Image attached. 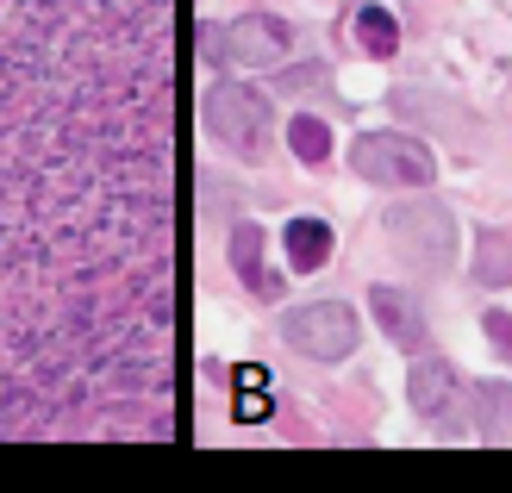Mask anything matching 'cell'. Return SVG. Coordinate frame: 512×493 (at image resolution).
Instances as JSON below:
<instances>
[{
    "label": "cell",
    "instance_id": "cell-4",
    "mask_svg": "<svg viewBox=\"0 0 512 493\" xmlns=\"http://www.w3.org/2000/svg\"><path fill=\"white\" fill-rule=\"evenodd\" d=\"M281 337H288V350L313 362H344L356 350V313L344 300H306L281 313Z\"/></svg>",
    "mask_w": 512,
    "mask_h": 493
},
{
    "label": "cell",
    "instance_id": "cell-5",
    "mask_svg": "<svg viewBox=\"0 0 512 493\" xmlns=\"http://www.w3.org/2000/svg\"><path fill=\"white\" fill-rule=\"evenodd\" d=\"M388 244H394L413 269H431V275H438V269L450 263V250H456L450 213H444V206H425V200L394 206V213H388Z\"/></svg>",
    "mask_w": 512,
    "mask_h": 493
},
{
    "label": "cell",
    "instance_id": "cell-12",
    "mask_svg": "<svg viewBox=\"0 0 512 493\" xmlns=\"http://www.w3.org/2000/svg\"><path fill=\"white\" fill-rule=\"evenodd\" d=\"M232 381H238V400H232V419H244V425H256V419H269V369H256V362H244V369H232Z\"/></svg>",
    "mask_w": 512,
    "mask_h": 493
},
{
    "label": "cell",
    "instance_id": "cell-7",
    "mask_svg": "<svg viewBox=\"0 0 512 493\" xmlns=\"http://www.w3.org/2000/svg\"><path fill=\"white\" fill-rule=\"evenodd\" d=\"M369 306H375V325L388 331L400 350H413V356L425 350V313H419V300H413V294L381 288V281H375V288H369Z\"/></svg>",
    "mask_w": 512,
    "mask_h": 493
},
{
    "label": "cell",
    "instance_id": "cell-11",
    "mask_svg": "<svg viewBox=\"0 0 512 493\" xmlns=\"http://www.w3.org/2000/svg\"><path fill=\"white\" fill-rule=\"evenodd\" d=\"M475 281L506 288L512 281V238L506 231H475Z\"/></svg>",
    "mask_w": 512,
    "mask_h": 493
},
{
    "label": "cell",
    "instance_id": "cell-10",
    "mask_svg": "<svg viewBox=\"0 0 512 493\" xmlns=\"http://www.w3.org/2000/svg\"><path fill=\"white\" fill-rule=\"evenodd\" d=\"M232 269L244 275L250 294H275V288H281V281L263 275V231H256V225H238V231H232Z\"/></svg>",
    "mask_w": 512,
    "mask_h": 493
},
{
    "label": "cell",
    "instance_id": "cell-13",
    "mask_svg": "<svg viewBox=\"0 0 512 493\" xmlns=\"http://www.w3.org/2000/svg\"><path fill=\"white\" fill-rule=\"evenodd\" d=\"M356 44L369 50V57H394L400 50V25L388 7H356Z\"/></svg>",
    "mask_w": 512,
    "mask_h": 493
},
{
    "label": "cell",
    "instance_id": "cell-6",
    "mask_svg": "<svg viewBox=\"0 0 512 493\" xmlns=\"http://www.w3.org/2000/svg\"><path fill=\"white\" fill-rule=\"evenodd\" d=\"M219 44H225V57H232V63L269 69V63L288 57V25L269 19V13H244V19H232V25L219 32Z\"/></svg>",
    "mask_w": 512,
    "mask_h": 493
},
{
    "label": "cell",
    "instance_id": "cell-3",
    "mask_svg": "<svg viewBox=\"0 0 512 493\" xmlns=\"http://www.w3.org/2000/svg\"><path fill=\"white\" fill-rule=\"evenodd\" d=\"M350 169L363 181H375V188H431L438 157L406 132H363L350 150Z\"/></svg>",
    "mask_w": 512,
    "mask_h": 493
},
{
    "label": "cell",
    "instance_id": "cell-14",
    "mask_svg": "<svg viewBox=\"0 0 512 493\" xmlns=\"http://www.w3.org/2000/svg\"><path fill=\"white\" fill-rule=\"evenodd\" d=\"M288 144H294V157H300L306 169H319V163L331 157V125L313 119V113H294V119H288Z\"/></svg>",
    "mask_w": 512,
    "mask_h": 493
},
{
    "label": "cell",
    "instance_id": "cell-1",
    "mask_svg": "<svg viewBox=\"0 0 512 493\" xmlns=\"http://www.w3.org/2000/svg\"><path fill=\"white\" fill-rule=\"evenodd\" d=\"M200 119H207V132L232 150V157H244V163H263L269 144H275L269 100L256 94V88H244V82H219L207 94V107H200Z\"/></svg>",
    "mask_w": 512,
    "mask_h": 493
},
{
    "label": "cell",
    "instance_id": "cell-9",
    "mask_svg": "<svg viewBox=\"0 0 512 493\" xmlns=\"http://www.w3.org/2000/svg\"><path fill=\"white\" fill-rule=\"evenodd\" d=\"M475 437L512 444V387L506 381H481L475 387Z\"/></svg>",
    "mask_w": 512,
    "mask_h": 493
},
{
    "label": "cell",
    "instance_id": "cell-2",
    "mask_svg": "<svg viewBox=\"0 0 512 493\" xmlns=\"http://www.w3.org/2000/svg\"><path fill=\"white\" fill-rule=\"evenodd\" d=\"M406 394H413V412L438 431V437H456V431H469V412H475V394L463 387V375L450 369L444 356H431L419 350L413 356V369H406Z\"/></svg>",
    "mask_w": 512,
    "mask_h": 493
},
{
    "label": "cell",
    "instance_id": "cell-8",
    "mask_svg": "<svg viewBox=\"0 0 512 493\" xmlns=\"http://www.w3.org/2000/svg\"><path fill=\"white\" fill-rule=\"evenodd\" d=\"M281 250H288V263L300 275H313V269H325V256H331V225L325 219H294L288 231H281Z\"/></svg>",
    "mask_w": 512,
    "mask_h": 493
},
{
    "label": "cell",
    "instance_id": "cell-15",
    "mask_svg": "<svg viewBox=\"0 0 512 493\" xmlns=\"http://www.w3.org/2000/svg\"><path fill=\"white\" fill-rule=\"evenodd\" d=\"M488 337H494L500 350H512V319L506 313H488Z\"/></svg>",
    "mask_w": 512,
    "mask_h": 493
}]
</instances>
